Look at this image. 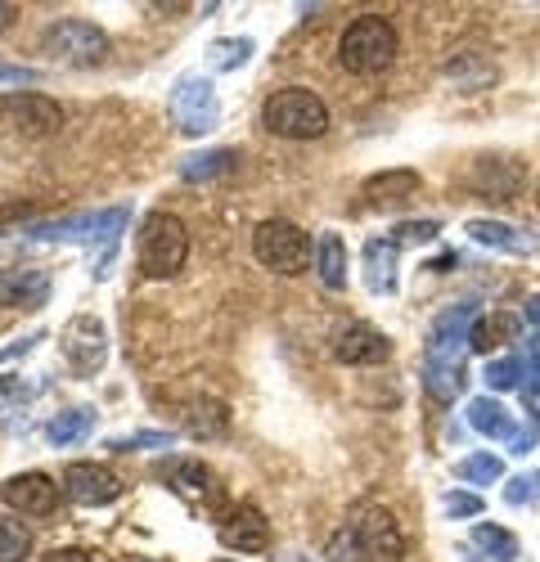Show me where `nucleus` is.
Segmentation results:
<instances>
[{
	"mask_svg": "<svg viewBox=\"0 0 540 562\" xmlns=\"http://www.w3.org/2000/svg\"><path fill=\"white\" fill-rule=\"evenodd\" d=\"M261 126L280 139H320L329 131V109L315 90L284 86L261 104Z\"/></svg>",
	"mask_w": 540,
	"mask_h": 562,
	"instance_id": "f257e3e1",
	"label": "nucleus"
},
{
	"mask_svg": "<svg viewBox=\"0 0 540 562\" xmlns=\"http://www.w3.org/2000/svg\"><path fill=\"white\" fill-rule=\"evenodd\" d=\"M338 59L351 77H379L396 59V27L383 14H360L338 41Z\"/></svg>",
	"mask_w": 540,
	"mask_h": 562,
	"instance_id": "f03ea898",
	"label": "nucleus"
},
{
	"mask_svg": "<svg viewBox=\"0 0 540 562\" xmlns=\"http://www.w3.org/2000/svg\"><path fill=\"white\" fill-rule=\"evenodd\" d=\"M41 55L59 68H100L109 59V36L90 19H59L41 32Z\"/></svg>",
	"mask_w": 540,
	"mask_h": 562,
	"instance_id": "7ed1b4c3",
	"label": "nucleus"
},
{
	"mask_svg": "<svg viewBox=\"0 0 540 562\" xmlns=\"http://www.w3.org/2000/svg\"><path fill=\"white\" fill-rule=\"evenodd\" d=\"M140 270L149 279H171L190 257V234H185V221L171 216V212H154L140 229Z\"/></svg>",
	"mask_w": 540,
	"mask_h": 562,
	"instance_id": "20e7f679",
	"label": "nucleus"
},
{
	"mask_svg": "<svg viewBox=\"0 0 540 562\" xmlns=\"http://www.w3.org/2000/svg\"><path fill=\"white\" fill-rule=\"evenodd\" d=\"M306 234L293 225V221H261L252 229V257L266 266V270H275V274H302L306 270Z\"/></svg>",
	"mask_w": 540,
	"mask_h": 562,
	"instance_id": "39448f33",
	"label": "nucleus"
},
{
	"mask_svg": "<svg viewBox=\"0 0 540 562\" xmlns=\"http://www.w3.org/2000/svg\"><path fill=\"white\" fill-rule=\"evenodd\" d=\"M347 527L356 536L360 562H401L405 558V536H401V527H396V518L387 508H379V504L360 508Z\"/></svg>",
	"mask_w": 540,
	"mask_h": 562,
	"instance_id": "423d86ee",
	"label": "nucleus"
},
{
	"mask_svg": "<svg viewBox=\"0 0 540 562\" xmlns=\"http://www.w3.org/2000/svg\"><path fill=\"white\" fill-rule=\"evenodd\" d=\"M171 117L185 135H207L221 117V104H216V90L207 77H180L176 90H171Z\"/></svg>",
	"mask_w": 540,
	"mask_h": 562,
	"instance_id": "0eeeda50",
	"label": "nucleus"
},
{
	"mask_svg": "<svg viewBox=\"0 0 540 562\" xmlns=\"http://www.w3.org/2000/svg\"><path fill=\"white\" fill-rule=\"evenodd\" d=\"M0 126L19 135H55L64 126V113L55 100L36 95V90H14V95H0Z\"/></svg>",
	"mask_w": 540,
	"mask_h": 562,
	"instance_id": "6e6552de",
	"label": "nucleus"
},
{
	"mask_svg": "<svg viewBox=\"0 0 540 562\" xmlns=\"http://www.w3.org/2000/svg\"><path fill=\"white\" fill-rule=\"evenodd\" d=\"M59 486H64V495H68L72 504H81V508H104V504H113V499L122 495V482L109 473L104 463H68Z\"/></svg>",
	"mask_w": 540,
	"mask_h": 562,
	"instance_id": "1a4fd4ad",
	"label": "nucleus"
},
{
	"mask_svg": "<svg viewBox=\"0 0 540 562\" xmlns=\"http://www.w3.org/2000/svg\"><path fill=\"white\" fill-rule=\"evenodd\" d=\"M167 486L185 504H194V508H216L225 499L221 477L212 473L207 463H199V459H171L167 463Z\"/></svg>",
	"mask_w": 540,
	"mask_h": 562,
	"instance_id": "9d476101",
	"label": "nucleus"
},
{
	"mask_svg": "<svg viewBox=\"0 0 540 562\" xmlns=\"http://www.w3.org/2000/svg\"><path fill=\"white\" fill-rule=\"evenodd\" d=\"M0 499H5L19 518H45V513L59 508V486L45 473H19L0 486Z\"/></svg>",
	"mask_w": 540,
	"mask_h": 562,
	"instance_id": "9b49d317",
	"label": "nucleus"
},
{
	"mask_svg": "<svg viewBox=\"0 0 540 562\" xmlns=\"http://www.w3.org/2000/svg\"><path fill=\"white\" fill-rule=\"evenodd\" d=\"M64 356H68L72 373L90 379V373H95V369L104 364V356H109L104 324H100V319H90V315L72 319V324H68V334H64Z\"/></svg>",
	"mask_w": 540,
	"mask_h": 562,
	"instance_id": "f8f14e48",
	"label": "nucleus"
},
{
	"mask_svg": "<svg viewBox=\"0 0 540 562\" xmlns=\"http://www.w3.org/2000/svg\"><path fill=\"white\" fill-rule=\"evenodd\" d=\"M387 356H392L387 334H379L374 324H365V319L342 324V329L334 334V360H342V364H379Z\"/></svg>",
	"mask_w": 540,
	"mask_h": 562,
	"instance_id": "ddd939ff",
	"label": "nucleus"
},
{
	"mask_svg": "<svg viewBox=\"0 0 540 562\" xmlns=\"http://www.w3.org/2000/svg\"><path fill=\"white\" fill-rule=\"evenodd\" d=\"M522 180H527V167L514 162V158H477L473 171H469V184H473V190L486 194V199H500V203L518 199Z\"/></svg>",
	"mask_w": 540,
	"mask_h": 562,
	"instance_id": "4468645a",
	"label": "nucleus"
},
{
	"mask_svg": "<svg viewBox=\"0 0 540 562\" xmlns=\"http://www.w3.org/2000/svg\"><path fill=\"white\" fill-rule=\"evenodd\" d=\"M221 544H230L239 553H266L270 549V522L257 504H239L230 513V522L221 527Z\"/></svg>",
	"mask_w": 540,
	"mask_h": 562,
	"instance_id": "2eb2a0df",
	"label": "nucleus"
},
{
	"mask_svg": "<svg viewBox=\"0 0 540 562\" xmlns=\"http://www.w3.org/2000/svg\"><path fill=\"white\" fill-rule=\"evenodd\" d=\"M50 297V274L32 270V266H14V270H0V306H19V311H36Z\"/></svg>",
	"mask_w": 540,
	"mask_h": 562,
	"instance_id": "dca6fc26",
	"label": "nucleus"
},
{
	"mask_svg": "<svg viewBox=\"0 0 540 562\" xmlns=\"http://www.w3.org/2000/svg\"><path fill=\"white\" fill-rule=\"evenodd\" d=\"M469 239L482 244V248H495V252H514V257H536L540 252V239L531 229H518V225H505V221H469Z\"/></svg>",
	"mask_w": 540,
	"mask_h": 562,
	"instance_id": "f3484780",
	"label": "nucleus"
},
{
	"mask_svg": "<svg viewBox=\"0 0 540 562\" xmlns=\"http://www.w3.org/2000/svg\"><path fill=\"white\" fill-rule=\"evenodd\" d=\"M419 171H410V167H392V171H379V176H370L365 180V199L374 203V207H401L405 199H415L419 194Z\"/></svg>",
	"mask_w": 540,
	"mask_h": 562,
	"instance_id": "a211bd4d",
	"label": "nucleus"
},
{
	"mask_svg": "<svg viewBox=\"0 0 540 562\" xmlns=\"http://www.w3.org/2000/svg\"><path fill=\"white\" fill-rule=\"evenodd\" d=\"M518 334H522V315H514V311H486L473 324L469 347L486 356V351H500L505 342H518Z\"/></svg>",
	"mask_w": 540,
	"mask_h": 562,
	"instance_id": "6ab92c4d",
	"label": "nucleus"
},
{
	"mask_svg": "<svg viewBox=\"0 0 540 562\" xmlns=\"http://www.w3.org/2000/svg\"><path fill=\"white\" fill-rule=\"evenodd\" d=\"M464 418H469V428H473L477 437H486V441L518 437L514 414H509L500 401H495V396H473V401H469V409H464Z\"/></svg>",
	"mask_w": 540,
	"mask_h": 562,
	"instance_id": "aec40b11",
	"label": "nucleus"
},
{
	"mask_svg": "<svg viewBox=\"0 0 540 562\" xmlns=\"http://www.w3.org/2000/svg\"><path fill=\"white\" fill-rule=\"evenodd\" d=\"M315 274L329 293H342L347 289V244L342 234H320L315 239Z\"/></svg>",
	"mask_w": 540,
	"mask_h": 562,
	"instance_id": "412c9836",
	"label": "nucleus"
},
{
	"mask_svg": "<svg viewBox=\"0 0 540 562\" xmlns=\"http://www.w3.org/2000/svg\"><path fill=\"white\" fill-rule=\"evenodd\" d=\"M396 239H370L365 244V284L374 293H392L396 284Z\"/></svg>",
	"mask_w": 540,
	"mask_h": 562,
	"instance_id": "4be33fe9",
	"label": "nucleus"
},
{
	"mask_svg": "<svg viewBox=\"0 0 540 562\" xmlns=\"http://www.w3.org/2000/svg\"><path fill=\"white\" fill-rule=\"evenodd\" d=\"M185 432L199 441H216L230 432V414H225L221 401H190L185 405Z\"/></svg>",
	"mask_w": 540,
	"mask_h": 562,
	"instance_id": "5701e85b",
	"label": "nucleus"
},
{
	"mask_svg": "<svg viewBox=\"0 0 540 562\" xmlns=\"http://www.w3.org/2000/svg\"><path fill=\"white\" fill-rule=\"evenodd\" d=\"M473 544L491 558V562H518V536L495 527V522H477L473 527Z\"/></svg>",
	"mask_w": 540,
	"mask_h": 562,
	"instance_id": "b1692460",
	"label": "nucleus"
},
{
	"mask_svg": "<svg viewBox=\"0 0 540 562\" xmlns=\"http://www.w3.org/2000/svg\"><path fill=\"white\" fill-rule=\"evenodd\" d=\"M90 428H95V409H68V414H59L50 428H45V437H50V446L55 450H64V446H72V441H81V437H90Z\"/></svg>",
	"mask_w": 540,
	"mask_h": 562,
	"instance_id": "393cba45",
	"label": "nucleus"
},
{
	"mask_svg": "<svg viewBox=\"0 0 540 562\" xmlns=\"http://www.w3.org/2000/svg\"><path fill=\"white\" fill-rule=\"evenodd\" d=\"M424 387H428L432 401L450 405V401L464 392V364H428L424 369Z\"/></svg>",
	"mask_w": 540,
	"mask_h": 562,
	"instance_id": "a878e982",
	"label": "nucleus"
},
{
	"mask_svg": "<svg viewBox=\"0 0 540 562\" xmlns=\"http://www.w3.org/2000/svg\"><path fill=\"white\" fill-rule=\"evenodd\" d=\"M32 553V527L0 513V562H23Z\"/></svg>",
	"mask_w": 540,
	"mask_h": 562,
	"instance_id": "bb28decb",
	"label": "nucleus"
},
{
	"mask_svg": "<svg viewBox=\"0 0 540 562\" xmlns=\"http://www.w3.org/2000/svg\"><path fill=\"white\" fill-rule=\"evenodd\" d=\"M235 162H239L235 149H207V154H199V158H190L185 167H180V176L185 180H212V176L235 171Z\"/></svg>",
	"mask_w": 540,
	"mask_h": 562,
	"instance_id": "cd10ccee",
	"label": "nucleus"
},
{
	"mask_svg": "<svg viewBox=\"0 0 540 562\" xmlns=\"http://www.w3.org/2000/svg\"><path fill=\"white\" fill-rule=\"evenodd\" d=\"M482 379H486V387H491V392H509V387H522L527 364H522L518 356H495V360H486Z\"/></svg>",
	"mask_w": 540,
	"mask_h": 562,
	"instance_id": "c85d7f7f",
	"label": "nucleus"
},
{
	"mask_svg": "<svg viewBox=\"0 0 540 562\" xmlns=\"http://www.w3.org/2000/svg\"><path fill=\"white\" fill-rule=\"evenodd\" d=\"M455 477L486 486V482H500V477H505V463H500V454H486V450H482V454H469V459L455 463Z\"/></svg>",
	"mask_w": 540,
	"mask_h": 562,
	"instance_id": "c756f323",
	"label": "nucleus"
},
{
	"mask_svg": "<svg viewBox=\"0 0 540 562\" xmlns=\"http://www.w3.org/2000/svg\"><path fill=\"white\" fill-rule=\"evenodd\" d=\"M248 55H252V41H248V36H239V41H216V45H212V68H221V72L244 68Z\"/></svg>",
	"mask_w": 540,
	"mask_h": 562,
	"instance_id": "7c9ffc66",
	"label": "nucleus"
},
{
	"mask_svg": "<svg viewBox=\"0 0 540 562\" xmlns=\"http://www.w3.org/2000/svg\"><path fill=\"white\" fill-rule=\"evenodd\" d=\"M171 441H176V432H135V437H113L109 450H117V454H126V450H145V446L162 450V446H171Z\"/></svg>",
	"mask_w": 540,
	"mask_h": 562,
	"instance_id": "2f4dec72",
	"label": "nucleus"
},
{
	"mask_svg": "<svg viewBox=\"0 0 540 562\" xmlns=\"http://www.w3.org/2000/svg\"><path fill=\"white\" fill-rule=\"evenodd\" d=\"M392 234H396V244H432L441 234V225L437 221H401Z\"/></svg>",
	"mask_w": 540,
	"mask_h": 562,
	"instance_id": "473e14b6",
	"label": "nucleus"
},
{
	"mask_svg": "<svg viewBox=\"0 0 540 562\" xmlns=\"http://www.w3.org/2000/svg\"><path fill=\"white\" fill-rule=\"evenodd\" d=\"M505 499L518 508V504H540V473H527V477H514L505 486Z\"/></svg>",
	"mask_w": 540,
	"mask_h": 562,
	"instance_id": "72a5a7b5",
	"label": "nucleus"
},
{
	"mask_svg": "<svg viewBox=\"0 0 540 562\" xmlns=\"http://www.w3.org/2000/svg\"><path fill=\"white\" fill-rule=\"evenodd\" d=\"M482 495H469V491H450L446 495V513L450 518H482Z\"/></svg>",
	"mask_w": 540,
	"mask_h": 562,
	"instance_id": "f704fd0d",
	"label": "nucleus"
},
{
	"mask_svg": "<svg viewBox=\"0 0 540 562\" xmlns=\"http://www.w3.org/2000/svg\"><path fill=\"white\" fill-rule=\"evenodd\" d=\"M325 558H329V562H360V549H356V536H351V527L334 531V540H329Z\"/></svg>",
	"mask_w": 540,
	"mask_h": 562,
	"instance_id": "c9c22d12",
	"label": "nucleus"
},
{
	"mask_svg": "<svg viewBox=\"0 0 540 562\" xmlns=\"http://www.w3.org/2000/svg\"><path fill=\"white\" fill-rule=\"evenodd\" d=\"M522 409L536 418V424H540V379H536V373H527V379H522Z\"/></svg>",
	"mask_w": 540,
	"mask_h": 562,
	"instance_id": "e433bc0d",
	"label": "nucleus"
},
{
	"mask_svg": "<svg viewBox=\"0 0 540 562\" xmlns=\"http://www.w3.org/2000/svg\"><path fill=\"white\" fill-rule=\"evenodd\" d=\"M536 437H540L536 428H527V432H518V437H514V454H527V450L536 446Z\"/></svg>",
	"mask_w": 540,
	"mask_h": 562,
	"instance_id": "4c0bfd02",
	"label": "nucleus"
},
{
	"mask_svg": "<svg viewBox=\"0 0 540 562\" xmlns=\"http://www.w3.org/2000/svg\"><path fill=\"white\" fill-rule=\"evenodd\" d=\"M36 72L32 68H5V64H0V81H32Z\"/></svg>",
	"mask_w": 540,
	"mask_h": 562,
	"instance_id": "58836bf2",
	"label": "nucleus"
},
{
	"mask_svg": "<svg viewBox=\"0 0 540 562\" xmlns=\"http://www.w3.org/2000/svg\"><path fill=\"white\" fill-rule=\"evenodd\" d=\"M522 315H527V324H531V329L540 334V293H536V297H531V302L522 306Z\"/></svg>",
	"mask_w": 540,
	"mask_h": 562,
	"instance_id": "ea45409f",
	"label": "nucleus"
},
{
	"mask_svg": "<svg viewBox=\"0 0 540 562\" xmlns=\"http://www.w3.org/2000/svg\"><path fill=\"white\" fill-rule=\"evenodd\" d=\"M45 562H90V553H77V549H59V553H50Z\"/></svg>",
	"mask_w": 540,
	"mask_h": 562,
	"instance_id": "a19ab883",
	"label": "nucleus"
},
{
	"mask_svg": "<svg viewBox=\"0 0 540 562\" xmlns=\"http://www.w3.org/2000/svg\"><path fill=\"white\" fill-rule=\"evenodd\" d=\"M32 342H36V338H23V342H19V347H5V351H0V360H5V356H19V351H27V347H32Z\"/></svg>",
	"mask_w": 540,
	"mask_h": 562,
	"instance_id": "79ce46f5",
	"label": "nucleus"
},
{
	"mask_svg": "<svg viewBox=\"0 0 540 562\" xmlns=\"http://www.w3.org/2000/svg\"><path fill=\"white\" fill-rule=\"evenodd\" d=\"M10 387H14V379H0V396H5Z\"/></svg>",
	"mask_w": 540,
	"mask_h": 562,
	"instance_id": "37998d69",
	"label": "nucleus"
},
{
	"mask_svg": "<svg viewBox=\"0 0 540 562\" xmlns=\"http://www.w3.org/2000/svg\"><path fill=\"white\" fill-rule=\"evenodd\" d=\"M536 212H540V190H536Z\"/></svg>",
	"mask_w": 540,
	"mask_h": 562,
	"instance_id": "c03bdc74",
	"label": "nucleus"
}]
</instances>
